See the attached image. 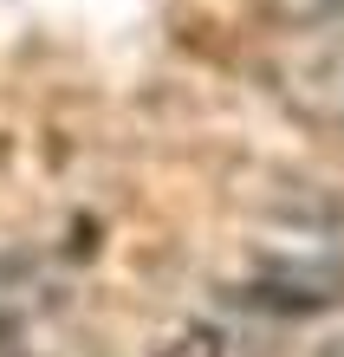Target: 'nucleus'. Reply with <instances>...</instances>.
<instances>
[{"label":"nucleus","mask_w":344,"mask_h":357,"mask_svg":"<svg viewBox=\"0 0 344 357\" xmlns=\"http://www.w3.org/2000/svg\"><path fill=\"white\" fill-rule=\"evenodd\" d=\"M286 98L325 130H344V46H325L286 66Z\"/></svg>","instance_id":"nucleus-1"},{"label":"nucleus","mask_w":344,"mask_h":357,"mask_svg":"<svg viewBox=\"0 0 344 357\" xmlns=\"http://www.w3.org/2000/svg\"><path fill=\"white\" fill-rule=\"evenodd\" d=\"M279 26H306V33H331L344 26V0H267Z\"/></svg>","instance_id":"nucleus-2"}]
</instances>
